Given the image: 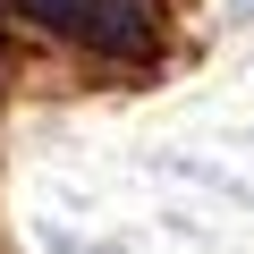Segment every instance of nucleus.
I'll list each match as a JSON object with an SVG mask.
<instances>
[{
  "label": "nucleus",
  "instance_id": "nucleus-1",
  "mask_svg": "<svg viewBox=\"0 0 254 254\" xmlns=\"http://www.w3.org/2000/svg\"><path fill=\"white\" fill-rule=\"evenodd\" d=\"M17 9L51 34H68L76 51H102V60H144L153 51V9L144 0H17Z\"/></svg>",
  "mask_w": 254,
  "mask_h": 254
}]
</instances>
